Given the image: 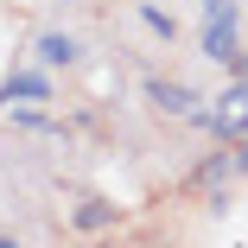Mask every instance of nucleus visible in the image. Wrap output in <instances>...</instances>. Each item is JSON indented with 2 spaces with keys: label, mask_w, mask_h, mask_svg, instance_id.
<instances>
[{
  "label": "nucleus",
  "mask_w": 248,
  "mask_h": 248,
  "mask_svg": "<svg viewBox=\"0 0 248 248\" xmlns=\"http://www.w3.org/2000/svg\"><path fill=\"white\" fill-rule=\"evenodd\" d=\"M197 51H204L210 64H229L235 77H248L242 45H235V19H204V38H197Z\"/></svg>",
  "instance_id": "obj_1"
},
{
  "label": "nucleus",
  "mask_w": 248,
  "mask_h": 248,
  "mask_svg": "<svg viewBox=\"0 0 248 248\" xmlns=\"http://www.w3.org/2000/svg\"><path fill=\"white\" fill-rule=\"evenodd\" d=\"M146 102H153L159 115H172V121H191L204 95H191V89H185V83H172V77H146Z\"/></svg>",
  "instance_id": "obj_2"
},
{
  "label": "nucleus",
  "mask_w": 248,
  "mask_h": 248,
  "mask_svg": "<svg viewBox=\"0 0 248 248\" xmlns=\"http://www.w3.org/2000/svg\"><path fill=\"white\" fill-rule=\"evenodd\" d=\"M32 58H38L45 70H70V64L83 58V45H77L70 32H38V38H32Z\"/></svg>",
  "instance_id": "obj_3"
},
{
  "label": "nucleus",
  "mask_w": 248,
  "mask_h": 248,
  "mask_svg": "<svg viewBox=\"0 0 248 248\" xmlns=\"http://www.w3.org/2000/svg\"><path fill=\"white\" fill-rule=\"evenodd\" d=\"M0 95H7V102H51V77H45V64L38 70H13L0 83Z\"/></svg>",
  "instance_id": "obj_4"
},
{
  "label": "nucleus",
  "mask_w": 248,
  "mask_h": 248,
  "mask_svg": "<svg viewBox=\"0 0 248 248\" xmlns=\"http://www.w3.org/2000/svg\"><path fill=\"white\" fill-rule=\"evenodd\" d=\"M70 223L95 235V229H108V223H115V204H108V197H83V204L70 210Z\"/></svg>",
  "instance_id": "obj_5"
},
{
  "label": "nucleus",
  "mask_w": 248,
  "mask_h": 248,
  "mask_svg": "<svg viewBox=\"0 0 248 248\" xmlns=\"http://www.w3.org/2000/svg\"><path fill=\"white\" fill-rule=\"evenodd\" d=\"M140 19H146V32H159V38H166V45H172V38H178V19H172V13H166V7H153V0H140Z\"/></svg>",
  "instance_id": "obj_6"
},
{
  "label": "nucleus",
  "mask_w": 248,
  "mask_h": 248,
  "mask_svg": "<svg viewBox=\"0 0 248 248\" xmlns=\"http://www.w3.org/2000/svg\"><path fill=\"white\" fill-rule=\"evenodd\" d=\"M204 19H235V0H204Z\"/></svg>",
  "instance_id": "obj_7"
},
{
  "label": "nucleus",
  "mask_w": 248,
  "mask_h": 248,
  "mask_svg": "<svg viewBox=\"0 0 248 248\" xmlns=\"http://www.w3.org/2000/svg\"><path fill=\"white\" fill-rule=\"evenodd\" d=\"M7 242H13V235H7V229H0V248H7Z\"/></svg>",
  "instance_id": "obj_8"
}]
</instances>
